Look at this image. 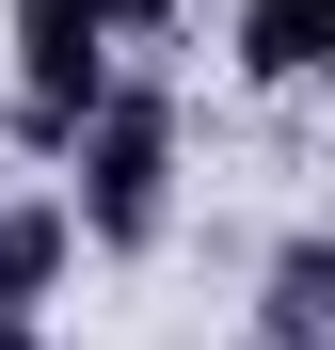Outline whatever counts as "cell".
<instances>
[{
	"label": "cell",
	"mask_w": 335,
	"mask_h": 350,
	"mask_svg": "<svg viewBox=\"0 0 335 350\" xmlns=\"http://www.w3.org/2000/svg\"><path fill=\"white\" fill-rule=\"evenodd\" d=\"M80 271L64 239V191H0V319H48V286Z\"/></svg>",
	"instance_id": "4"
},
{
	"label": "cell",
	"mask_w": 335,
	"mask_h": 350,
	"mask_svg": "<svg viewBox=\"0 0 335 350\" xmlns=\"http://www.w3.org/2000/svg\"><path fill=\"white\" fill-rule=\"evenodd\" d=\"M256 350H319V334H256Z\"/></svg>",
	"instance_id": "7"
},
{
	"label": "cell",
	"mask_w": 335,
	"mask_h": 350,
	"mask_svg": "<svg viewBox=\"0 0 335 350\" xmlns=\"http://www.w3.org/2000/svg\"><path fill=\"white\" fill-rule=\"evenodd\" d=\"M0 350H48V334H32V319H0Z\"/></svg>",
	"instance_id": "6"
},
{
	"label": "cell",
	"mask_w": 335,
	"mask_h": 350,
	"mask_svg": "<svg viewBox=\"0 0 335 350\" xmlns=\"http://www.w3.org/2000/svg\"><path fill=\"white\" fill-rule=\"evenodd\" d=\"M176 16H192V0H96V32H112V48H160Z\"/></svg>",
	"instance_id": "5"
},
{
	"label": "cell",
	"mask_w": 335,
	"mask_h": 350,
	"mask_svg": "<svg viewBox=\"0 0 335 350\" xmlns=\"http://www.w3.org/2000/svg\"><path fill=\"white\" fill-rule=\"evenodd\" d=\"M256 96H303L319 64H335V0H240V48H223Z\"/></svg>",
	"instance_id": "3"
},
{
	"label": "cell",
	"mask_w": 335,
	"mask_h": 350,
	"mask_svg": "<svg viewBox=\"0 0 335 350\" xmlns=\"http://www.w3.org/2000/svg\"><path fill=\"white\" fill-rule=\"evenodd\" d=\"M96 96H112V32H96V0H16V128H0V144L64 159Z\"/></svg>",
	"instance_id": "2"
},
{
	"label": "cell",
	"mask_w": 335,
	"mask_h": 350,
	"mask_svg": "<svg viewBox=\"0 0 335 350\" xmlns=\"http://www.w3.org/2000/svg\"><path fill=\"white\" fill-rule=\"evenodd\" d=\"M160 223H176V96L112 80L64 144V239L80 255H160Z\"/></svg>",
	"instance_id": "1"
}]
</instances>
